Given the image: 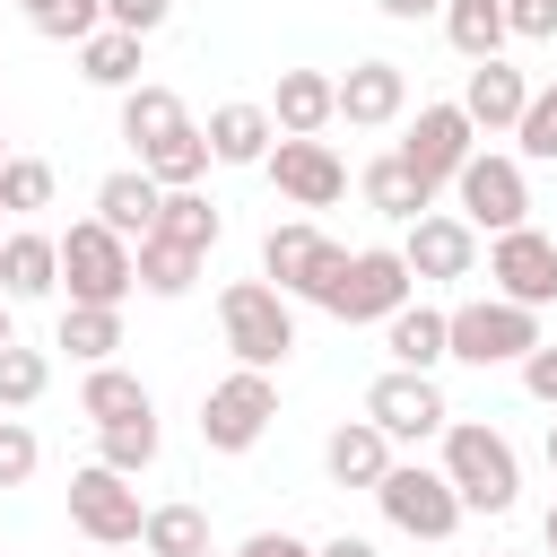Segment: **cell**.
Listing matches in <instances>:
<instances>
[{
	"mask_svg": "<svg viewBox=\"0 0 557 557\" xmlns=\"http://www.w3.org/2000/svg\"><path fill=\"white\" fill-rule=\"evenodd\" d=\"M235 557H313V548H305L296 531H252V540H244Z\"/></svg>",
	"mask_w": 557,
	"mask_h": 557,
	"instance_id": "43",
	"label": "cell"
},
{
	"mask_svg": "<svg viewBox=\"0 0 557 557\" xmlns=\"http://www.w3.org/2000/svg\"><path fill=\"white\" fill-rule=\"evenodd\" d=\"M174 131H191V113H183V96H174V87H148V78H139V87H122V139H131L139 157H148L157 139H174Z\"/></svg>",
	"mask_w": 557,
	"mask_h": 557,
	"instance_id": "24",
	"label": "cell"
},
{
	"mask_svg": "<svg viewBox=\"0 0 557 557\" xmlns=\"http://www.w3.org/2000/svg\"><path fill=\"white\" fill-rule=\"evenodd\" d=\"M52 287H61V235L9 226V244H0V296L26 305V296H52Z\"/></svg>",
	"mask_w": 557,
	"mask_h": 557,
	"instance_id": "19",
	"label": "cell"
},
{
	"mask_svg": "<svg viewBox=\"0 0 557 557\" xmlns=\"http://www.w3.org/2000/svg\"><path fill=\"white\" fill-rule=\"evenodd\" d=\"M26 479H35V426L0 418V487H26Z\"/></svg>",
	"mask_w": 557,
	"mask_h": 557,
	"instance_id": "39",
	"label": "cell"
},
{
	"mask_svg": "<svg viewBox=\"0 0 557 557\" xmlns=\"http://www.w3.org/2000/svg\"><path fill=\"white\" fill-rule=\"evenodd\" d=\"M366 200H374L383 218H400V226H409V218H426V209H435V183L392 148V157H374V165H366Z\"/></svg>",
	"mask_w": 557,
	"mask_h": 557,
	"instance_id": "25",
	"label": "cell"
},
{
	"mask_svg": "<svg viewBox=\"0 0 557 557\" xmlns=\"http://www.w3.org/2000/svg\"><path fill=\"white\" fill-rule=\"evenodd\" d=\"M157 209H165V183H157L148 165H122V174H104V183H96V218H104L113 235H131V244L157 226Z\"/></svg>",
	"mask_w": 557,
	"mask_h": 557,
	"instance_id": "20",
	"label": "cell"
},
{
	"mask_svg": "<svg viewBox=\"0 0 557 557\" xmlns=\"http://www.w3.org/2000/svg\"><path fill=\"white\" fill-rule=\"evenodd\" d=\"M374 9H383V17H400V26H418V17H435L444 0H374Z\"/></svg>",
	"mask_w": 557,
	"mask_h": 557,
	"instance_id": "44",
	"label": "cell"
},
{
	"mask_svg": "<svg viewBox=\"0 0 557 557\" xmlns=\"http://www.w3.org/2000/svg\"><path fill=\"white\" fill-rule=\"evenodd\" d=\"M409 113V70L400 61H357L348 78H339V122L348 131H383V122H400Z\"/></svg>",
	"mask_w": 557,
	"mask_h": 557,
	"instance_id": "16",
	"label": "cell"
},
{
	"mask_svg": "<svg viewBox=\"0 0 557 557\" xmlns=\"http://www.w3.org/2000/svg\"><path fill=\"white\" fill-rule=\"evenodd\" d=\"M200 278V252L191 244H174V235H139V287L148 296H183Z\"/></svg>",
	"mask_w": 557,
	"mask_h": 557,
	"instance_id": "30",
	"label": "cell"
},
{
	"mask_svg": "<svg viewBox=\"0 0 557 557\" xmlns=\"http://www.w3.org/2000/svg\"><path fill=\"white\" fill-rule=\"evenodd\" d=\"M139 548L148 557H191V548H209V513L200 505H157L148 531H139Z\"/></svg>",
	"mask_w": 557,
	"mask_h": 557,
	"instance_id": "33",
	"label": "cell"
},
{
	"mask_svg": "<svg viewBox=\"0 0 557 557\" xmlns=\"http://www.w3.org/2000/svg\"><path fill=\"white\" fill-rule=\"evenodd\" d=\"M96 461L122 470V479H139V470L157 461V409H148V418H122V426H96Z\"/></svg>",
	"mask_w": 557,
	"mask_h": 557,
	"instance_id": "32",
	"label": "cell"
},
{
	"mask_svg": "<svg viewBox=\"0 0 557 557\" xmlns=\"http://www.w3.org/2000/svg\"><path fill=\"white\" fill-rule=\"evenodd\" d=\"M374 505H383V522L409 531V540H453V522L470 513L461 487H453L444 470H426V461H392L383 487H374Z\"/></svg>",
	"mask_w": 557,
	"mask_h": 557,
	"instance_id": "5",
	"label": "cell"
},
{
	"mask_svg": "<svg viewBox=\"0 0 557 557\" xmlns=\"http://www.w3.org/2000/svg\"><path fill=\"white\" fill-rule=\"evenodd\" d=\"M44 383H52V366H44V348H0V409H35L44 400Z\"/></svg>",
	"mask_w": 557,
	"mask_h": 557,
	"instance_id": "36",
	"label": "cell"
},
{
	"mask_svg": "<svg viewBox=\"0 0 557 557\" xmlns=\"http://www.w3.org/2000/svg\"><path fill=\"white\" fill-rule=\"evenodd\" d=\"M540 348V313L513 305V296H479V305H453V357L461 366H522Z\"/></svg>",
	"mask_w": 557,
	"mask_h": 557,
	"instance_id": "6",
	"label": "cell"
},
{
	"mask_svg": "<svg viewBox=\"0 0 557 557\" xmlns=\"http://www.w3.org/2000/svg\"><path fill=\"white\" fill-rule=\"evenodd\" d=\"M70 522H78L96 548H139V531H148V505H139V487H131L122 470L87 461V470L70 479Z\"/></svg>",
	"mask_w": 557,
	"mask_h": 557,
	"instance_id": "8",
	"label": "cell"
},
{
	"mask_svg": "<svg viewBox=\"0 0 557 557\" xmlns=\"http://www.w3.org/2000/svg\"><path fill=\"white\" fill-rule=\"evenodd\" d=\"M218 331H226V348H235V366H278L287 348H296V313H287V287H270V278H235L226 296H218Z\"/></svg>",
	"mask_w": 557,
	"mask_h": 557,
	"instance_id": "3",
	"label": "cell"
},
{
	"mask_svg": "<svg viewBox=\"0 0 557 557\" xmlns=\"http://www.w3.org/2000/svg\"><path fill=\"white\" fill-rule=\"evenodd\" d=\"M139 165H148V174H157L165 191H191V183L209 174V131H174V139H157V148H148Z\"/></svg>",
	"mask_w": 557,
	"mask_h": 557,
	"instance_id": "31",
	"label": "cell"
},
{
	"mask_svg": "<svg viewBox=\"0 0 557 557\" xmlns=\"http://www.w3.org/2000/svg\"><path fill=\"white\" fill-rule=\"evenodd\" d=\"M78 70H87V87H139V35L131 26H96L78 44Z\"/></svg>",
	"mask_w": 557,
	"mask_h": 557,
	"instance_id": "28",
	"label": "cell"
},
{
	"mask_svg": "<svg viewBox=\"0 0 557 557\" xmlns=\"http://www.w3.org/2000/svg\"><path fill=\"white\" fill-rule=\"evenodd\" d=\"M470 139H479V122L461 113V104H418V122H409V139H400V157L444 191L461 165H470Z\"/></svg>",
	"mask_w": 557,
	"mask_h": 557,
	"instance_id": "14",
	"label": "cell"
},
{
	"mask_svg": "<svg viewBox=\"0 0 557 557\" xmlns=\"http://www.w3.org/2000/svg\"><path fill=\"white\" fill-rule=\"evenodd\" d=\"M322 470L339 479V487H383V470H392V435L374 426V418H348V426H331V444H322Z\"/></svg>",
	"mask_w": 557,
	"mask_h": 557,
	"instance_id": "18",
	"label": "cell"
},
{
	"mask_svg": "<svg viewBox=\"0 0 557 557\" xmlns=\"http://www.w3.org/2000/svg\"><path fill=\"white\" fill-rule=\"evenodd\" d=\"M174 0H104V26H131V35H157Z\"/></svg>",
	"mask_w": 557,
	"mask_h": 557,
	"instance_id": "41",
	"label": "cell"
},
{
	"mask_svg": "<svg viewBox=\"0 0 557 557\" xmlns=\"http://www.w3.org/2000/svg\"><path fill=\"white\" fill-rule=\"evenodd\" d=\"M548 470H557V426H548Z\"/></svg>",
	"mask_w": 557,
	"mask_h": 557,
	"instance_id": "48",
	"label": "cell"
},
{
	"mask_svg": "<svg viewBox=\"0 0 557 557\" xmlns=\"http://www.w3.org/2000/svg\"><path fill=\"white\" fill-rule=\"evenodd\" d=\"M270 122H278V131H296V139H313L322 122H339V78H322V70H278Z\"/></svg>",
	"mask_w": 557,
	"mask_h": 557,
	"instance_id": "21",
	"label": "cell"
},
{
	"mask_svg": "<svg viewBox=\"0 0 557 557\" xmlns=\"http://www.w3.org/2000/svg\"><path fill=\"white\" fill-rule=\"evenodd\" d=\"M339 261H348V252H339L322 226H305V218L261 235V278H270V287H287V296H322V287L339 278Z\"/></svg>",
	"mask_w": 557,
	"mask_h": 557,
	"instance_id": "11",
	"label": "cell"
},
{
	"mask_svg": "<svg viewBox=\"0 0 557 557\" xmlns=\"http://www.w3.org/2000/svg\"><path fill=\"white\" fill-rule=\"evenodd\" d=\"M104 557H131V548H104Z\"/></svg>",
	"mask_w": 557,
	"mask_h": 557,
	"instance_id": "51",
	"label": "cell"
},
{
	"mask_svg": "<svg viewBox=\"0 0 557 557\" xmlns=\"http://www.w3.org/2000/svg\"><path fill=\"white\" fill-rule=\"evenodd\" d=\"M540 540H548V557H557V505H548V522H540Z\"/></svg>",
	"mask_w": 557,
	"mask_h": 557,
	"instance_id": "46",
	"label": "cell"
},
{
	"mask_svg": "<svg viewBox=\"0 0 557 557\" xmlns=\"http://www.w3.org/2000/svg\"><path fill=\"white\" fill-rule=\"evenodd\" d=\"M17 9H26V26L52 35V44H87V35L104 26V0H17Z\"/></svg>",
	"mask_w": 557,
	"mask_h": 557,
	"instance_id": "34",
	"label": "cell"
},
{
	"mask_svg": "<svg viewBox=\"0 0 557 557\" xmlns=\"http://www.w3.org/2000/svg\"><path fill=\"white\" fill-rule=\"evenodd\" d=\"M0 244H9V209H0Z\"/></svg>",
	"mask_w": 557,
	"mask_h": 557,
	"instance_id": "49",
	"label": "cell"
},
{
	"mask_svg": "<svg viewBox=\"0 0 557 557\" xmlns=\"http://www.w3.org/2000/svg\"><path fill=\"white\" fill-rule=\"evenodd\" d=\"M270 418H278V383H270L261 366H235V374L209 383V400H200V444H209V453H252Z\"/></svg>",
	"mask_w": 557,
	"mask_h": 557,
	"instance_id": "7",
	"label": "cell"
},
{
	"mask_svg": "<svg viewBox=\"0 0 557 557\" xmlns=\"http://www.w3.org/2000/svg\"><path fill=\"white\" fill-rule=\"evenodd\" d=\"M270 139H278L270 104H218V113H209V157H218V165H261Z\"/></svg>",
	"mask_w": 557,
	"mask_h": 557,
	"instance_id": "23",
	"label": "cell"
},
{
	"mask_svg": "<svg viewBox=\"0 0 557 557\" xmlns=\"http://www.w3.org/2000/svg\"><path fill=\"white\" fill-rule=\"evenodd\" d=\"M313 557H374V540H357V531H339V540H322Z\"/></svg>",
	"mask_w": 557,
	"mask_h": 557,
	"instance_id": "45",
	"label": "cell"
},
{
	"mask_svg": "<svg viewBox=\"0 0 557 557\" xmlns=\"http://www.w3.org/2000/svg\"><path fill=\"white\" fill-rule=\"evenodd\" d=\"M61 348H70L78 366H104V357L122 348V305H70V313H61Z\"/></svg>",
	"mask_w": 557,
	"mask_h": 557,
	"instance_id": "29",
	"label": "cell"
},
{
	"mask_svg": "<svg viewBox=\"0 0 557 557\" xmlns=\"http://www.w3.org/2000/svg\"><path fill=\"white\" fill-rule=\"evenodd\" d=\"M444 479L461 487L470 513H513V496H522L513 444H505L496 426H479V418H453V426H444Z\"/></svg>",
	"mask_w": 557,
	"mask_h": 557,
	"instance_id": "1",
	"label": "cell"
},
{
	"mask_svg": "<svg viewBox=\"0 0 557 557\" xmlns=\"http://www.w3.org/2000/svg\"><path fill=\"white\" fill-rule=\"evenodd\" d=\"M400 261H409V278H470L479 270V226L461 209H426V218H409Z\"/></svg>",
	"mask_w": 557,
	"mask_h": 557,
	"instance_id": "13",
	"label": "cell"
},
{
	"mask_svg": "<svg viewBox=\"0 0 557 557\" xmlns=\"http://www.w3.org/2000/svg\"><path fill=\"white\" fill-rule=\"evenodd\" d=\"M78 409H87L96 426H122V418H148L157 400H148V383H139V374H122V366L104 357V366H87V383H78Z\"/></svg>",
	"mask_w": 557,
	"mask_h": 557,
	"instance_id": "26",
	"label": "cell"
},
{
	"mask_svg": "<svg viewBox=\"0 0 557 557\" xmlns=\"http://www.w3.org/2000/svg\"><path fill=\"white\" fill-rule=\"evenodd\" d=\"M0 209H9V218L52 209V165H44V157H9V165H0Z\"/></svg>",
	"mask_w": 557,
	"mask_h": 557,
	"instance_id": "37",
	"label": "cell"
},
{
	"mask_svg": "<svg viewBox=\"0 0 557 557\" xmlns=\"http://www.w3.org/2000/svg\"><path fill=\"white\" fill-rule=\"evenodd\" d=\"M444 35L461 61H496L505 52V0H444Z\"/></svg>",
	"mask_w": 557,
	"mask_h": 557,
	"instance_id": "27",
	"label": "cell"
},
{
	"mask_svg": "<svg viewBox=\"0 0 557 557\" xmlns=\"http://www.w3.org/2000/svg\"><path fill=\"white\" fill-rule=\"evenodd\" d=\"M61 278H70V305H122L139 287V244L113 235L104 218H78L61 235Z\"/></svg>",
	"mask_w": 557,
	"mask_h": 557,
	"instance_id": "2",
	"label": "cell"
},
{
	"mask_svg": "<svg viewBox=\"0 0 557 557\" xmlns=\"http://www.w3.org/2000/svg\"><path fill=\"white\" fill-rule=\"evenodd\" d=\"M513 139H522V157H557V87H531V104H522Z\"/></svg>",
	"mask_w": 557,
	"mask_h": 557,
	"instance_id": "38",
	"label": "cell"
},
{
	"mask_svg": "<svg viewBox=\"0 0 557 557\" xmlns=\"http://www.w3.org/2000/svg\"><path fill=\"white\" fill-rule=\"evenodd\" d=\"M261 165H270V183H278L296 209H331V200L348 191V165L331 157V139H296V131H278Z\"/></svg>",
	"mask_w": 557,
	"mask_h": 557,
	"instance_id": "12",
	"label": "cell"
},
{
	"mask_svg": "<svg viewBox=\"0 0 557 557\" xmlns=\"http://www.w3.org/2000/svg\"><path fill=\"white\" fill-rule=\"evenodd\" d=\"M409 287H418V278H409V261H400L392 244H366V252H348V261H339V278H331L313 305H322V313H339V322H392V313L409 305Z\"/></svg>",
	"mask_w": 557,
	"mask_h": 557,
	"instance_id": "4",
	"label": "cell"
},
{
	"mask_svg": "<svg viewBox=\"0 0 557 557\" xmlns=\"http://www.w3.org/2000/svg\"><path fill=\"white\" fill-rule=\"evenodd\" d=\"M148 235H174V244L209 252V244H218V209H209L200 191H165V209H157V226H148Z\"/></svg>",
	"mask_w": 557,
	"mask_h": 557,
	"instance_id": "35",
	"label": "cell"
},
{
	"mask_svg": "<svg viewBox=\"0 0 557 557\" xmlns=\"http://www.w3.org/2000/svg\"><path fill=\"white\" fill-rule=\"evenodd\" d=\"M522 392H531V400H548V409H557V339H540V348H531V357H522Z\"/></svg>",
	"mask_w": 557,
	"mask_h": 557,
	"instance_id": "42",
	"label": "cell"
},
{
	"mask_svg": "<svg viewBox=\"0 0 557 557\" xmlns=\"http://www.w3.org/2000/svg\"><path fill=\"white\" fill-rule=\"evenodd\" d=\"M366 418H374L392 444H426V435H444V426H453V409H444L435 374H418V366L374 374V383H366Z\"/></svg>",
	"mask_w": 557,
	"mask_h": 557,
	"instance_id": "9",
	"label": "cell"
},
{
	"mask_svg": "<svg viewBox=\"0 0 557 557\" xmlns=\"http://www.w3.org/2000/svg\"><path fill=\"white\" fill-rule=\"evenodd\" d=\"M453 200H461V218H470V226H487V235L531 226V183H522V165H513V157H479V148H470V165L453 174Z\"/></svg>",
	"mask_w": 557,
	"mask_h": 557,
	"instance_id": "10",
	"label": "cell"
},
{
	"mask_svg": "<svg viewBox=\"0 0 557 557\" xmlns=\"http://www.w3.org/2000/svg\"><path fill=\"white\" fill-rule=\"evenodd\" d=\"M9 339H17V322H9V296H0V348H9Z\"/></svg>",
	"mask_w": 557,
	"mask_h": 557,
	"instance_id": "47",
	"label": "cell"
},
{
	"mask_svg": "<svg viewBox=\"0 0 557 557\" xmlns=\"http://www.w3.org/2000/svg\"><path fill=\"white\" fill-rule=\"evenodd\" d=\"M383 348H392V366L435 374V366L453 357V313H435V305H400V313L383 322Z\"/></svg>",
	"mask_w": 557,
	"mask_h": 557,
	"instance_id": "22",
	"label": "cell"
},
{
	"mask_svg": "<svg viewBox=\"0 0 557 557\" xmlns=\"http://www.w3.org/2000/svg\"><path fill=\"white\" fill-rule=\"evenodd\" d=\"M522 104H531V78H522L505 52H496V61H470V78H461V113H470L479 131H513Z\"/></svg>",
	"mask_w": 557,
	"mask_h": 557,
	"instance_id": "17",
	"label": "cell"
},
{
	"mask_svg": "<svg viewBox=\"0 0 557 557\" xmlns=\"http://www.w3.org/2000/svg\"><path fill=\"white\" fill-rule=\"evenodd\" d=\"M505 35H522V44H557V0H505Z\"/></svg>",
	"mask_w": 557,
	"mask_h": 557,
	"instance_id": "40",
	"label": "cell"
},
{
	"mask_svg": "<svg viewBox=\"0 0 557 557\" xmlns=\"http://www.w3.org/2000/svg\"><path fill=\"white\" fill-rule=\"evenodd\" d=\"M191 557H218V548H191Z\"/></svg>",
	"mask_w": 557,
	"mask_h": 557,
	"instance_id": "50",
	"label": "cell"
},
{
	"mask_svg": "<svg viewBox=\"0 0 557 557\" xmlns=\"http://www.w3.org/2000/svg\"><path fill=\"white\" fill-rule=\"evenodd\" d=\"M0 165H9V148H0Z\"/></svg>",
	"mask_w": 557,
	"mask_h": 557,
	"instance_id": "52",
	"label": "cell"
},
{
	"mask_svg": "<svg viewBox=\"0 0 557 557\" xmlns=\"http://www.w3.org/2000/svg\"><path fill=\"white\" fill-rule=\"evenodd\" d=\"M487 278L513 296V305H557V244L540 235V226H513V235H496V252H487Z\"/></svg>",
	"mask_w": 557,
	"mask_h": 557,
	"instance_id": "15",
	"label": "cell"
}]
</instances>
